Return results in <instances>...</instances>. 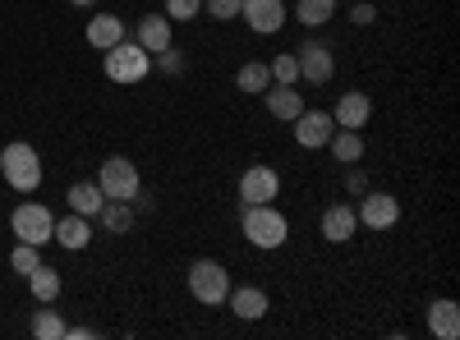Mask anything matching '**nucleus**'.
<instances>
[{"label": "nucleus", "instance_id": "1", "mask_svg": "<svg viewBox=\"0 0 460 340\" xmlns=\"http://www.w3.org/2000/svg\"><path fill=\"white\" fill-rule=\"evenodd\" d=\"M240 225H244V240H249L253 248H267V253L281 248V244L290 240V221H286L272 203H249Z\"/></svg>", "mask_w": 460, "mask_h": 340}, {"label": "nucleus", "instance_id": "2", "mask_svg": "<svg viewBox=\"0 0 460 340\" xmlns=\"http://www.w3.org/2000/svg\"><path fill=\"white\" fill-rule=\"evenodd\" d=\"M0 175L14 194H37L42 188V157H37L32 143H10L5 153H0Z\"/></svg>", "mask_w": 460, "mask_h": 340}, {"label": "nucleus", "instance_id": "3", "mask_svg": "<svg viewBox=\"0 0 460 340\" xmlns=\"http://www.w3.org/2000/svg\"><path fill=\"white\" fill-rule=\"evenodd\" d=\"M102 69H106V79L111 83H143L147 74H152V56L138 47V42H115L111 51H106V60H102Z\"/></svg>", "mask_w": 460, "mask_h": 340}, {"label": "nucleus", "instance_id": "4", "mask_svg": "<svg viewBox=\"0 0 460 340\" xmlns=\"http://www.w3.org/2000/svg\"><path fill=\"white\" fill-rule=\"evenodd\" d=\"M189 294H194L199 304H208V309H221L226 294H230V272L221 267V262H212V257H199L194 267H189Z\"/></svg>", "mask_w": 460, "mask_h": 340}, {"label": "nucleus", "instance_id": "5", "mask_svg": "<svg viewBox=\"0 0 460 340\" xmlns=\"http://www.w3.org/2000/svg\"><path fill=\"white\" fill-rule=\"evenodd\" d=\"M97 188H102V198H115V203H134L138 198V166L129 157H106L102 161V175H97Z\"/></svg>", "mask_w": 460, "mask_h": 340}, {"label": "nucleus", "instance_id": "6", "mask_svg": "<svg viewBox=\"0 0 460 340\" xmlns=\"http://www.w3.org/2000/svg\"><path fill=\"white\" fill-rule=\"evenodd\" d=\"M10 231H14L19 244H37V248H42L51 240V231H56V216L42 203H19L14 216H10Z\"/></svg>", "mask_w": 460, "mask_h": 340}, {"label": "nucleus", "instance_id": "7", "mask_svg": "<svg viewBox=\"0 0 460 340\" xmlns=\"http://www.w3.org/2000/svg\"><path fill=\"white\" fill-rule=\"evenodd\" d=\"M359 225L364 231H392V225L401 221V203L396 194H382V188H364V198H359Z\"/></svg>", "mask_w": 460, "mask_h": 340}, {"label": "nucleus", "instance_id": "8", "mask_svg": "<svg viewBox=\"0 0 460 340\" xmlns=\"http://www.w3.org/2000/svg\"><path fill=\"white\" fill-rule=\"evenodd\" d=\"M295 60H299V79L304 83H332V74H336V56H332V47H323V42H304L299 51H295Z\"/></svg>", "mask_w": 460, "mask_h": 340}, {"label": "nucleus", "instance_id": "9", "mask_svg": "<svg viewBox=\"0 0 460 340\" xmlns=\"http://www.w3.org/2000/svg\"><path fill=\"white\" fill-rule=\"evenodd\" d=\"M277 194H281V175L272 166H249L240 175V203L244 207L249 203H277Z\"/></svg>", "mask_w": 460, "mask_h": 340}, {"label": "nucleus", "instance_id": "10", "mask_svg": "<svg viewBox=\"0 0 460 340\" xmlns=\"http://www.w3.org/2000/svg\"><path fill=\"white\" fill-rule=\"evenodd\" d=\"M290 125H295V143L299 147H327V138L336 134V120L327 116V110H309V106H304Z\"/></svg>", "mask_w": 460, "mask_h": 340}, {"label": "nucleus", "instance_id": "11", "mask_svg": "<svg viewBox=\"0 0 460 340\" xmlns=\"http://www.w3.org/2000/svg\"><path fill=\"white\" fill-rule=\"evenodd\" d=\"M240 19H249V28L258 37H272L286 28V0H244Z\"/></svg>", "mask_w": 460, "mask_h": 340}, {"label": "nucleus", "instance_id": "12", "mask_svg": "<svg viewBox=\"0 0 460 340\" xmlns=\"http://www.w3.org/2000/svg\"><path fill=\"white\" fill-rule=\"evenodd\" d=\"M226 304H230V313H235L240 322H262L267 309H272V299H267V290H258V285H240V290L230 285Z\"/></svg>", "mask_w": 460, "mask_h": 340}, {"label": "nucleus", "instance_id": "13", "mask_svg": "<svg viewBox=\"0 0 460 340\" xmlns=\"http://www.w3.org/2000/svg\"><path fill=\"white\" fill-rule=\"evenodd\" d=\"M355 235H359L355 207H350V203H332V207L323 212V240H327V244H350Z\"/></svg>", "mask_w": 460, "mask_h": 340}, {"label": "nucleus", "instance_id": "14", "mask_svg": "<svg viewBox=\"0 0 460 340\" xmlns=\"http://www.w3.org/2000/svg\"><path fill=\"white\" fill-rule=\"evenodd\" d=\"M134 42L147 51V56H157L166 47H175V32H171V19L166 14H143L138 19V32H134Z\"/></svg>", "mask_w": 460, "mask_h": 340}, {"label": "nucleus", "instance_id": "15", "mask_svg": "<svg viewBox=\"0 0 460 340\" xmlns=\"http://www.w3.org/2000/svg\"><path fill=\"white\" fill-rule=\"evenodd\" d=\"M332 120H336V129H359V134H364V125L373 120L368 92H345V97L336 101V110H332Z\"/></svg>", "mask_w": 460, "mask_h": 340}, {"label": "nucleus", "instance_id": "16", "mask_svg": "<svg viewBox=\"0 0 460 340\" xmlns=\"http://www.w3.org/2000/svg\"><path fill=\"white\" fill-rule=\"evenodd\" d=\"M262 101H267V116L281 120V125H290L299 110H304V97H299L295 83H272V88L262 92Z\"/></svg>", "mask_w": 460, "mask_h": 340}, {"label": "nucleus", "instance_id": "17", "mask_svg": "<svg viewBox=\"0 0 460 340\" xmlns=\"http://www.w3.org/2000/svg\"><path fill=\"white\" fill-rule=\"evenodd\" d=\"M51 240H56L60 248H69V253H84V248L93 244V225H88V216L69 212V216H60V221H56Z\"/></svg>", "mask_w": 460, "mask_h": 340}, {"label": "nucleus", "instance_id": "18", "mask_svg": "<svg viewBox=\"0 0 460 340\" xmlns=\"http://www.w3.org/2000/svg\"><path fill=\"white\" fill-rule=\"evenodd\" d=\"M429 331L438 340H456L460 336V304L456 299H433L429 304Z\"/></svg>", "mask_w": 460, "mask_h": 340}, {"label": "nucleus", "instance_id": "19", "mask_svg": "<svg viewBox=\"0 0 460 340\" xmlns=\"http://www.w3.org/2000/svg\"><path fill=\"white\" fill-rule=\"evenodd\" d=\"M88 42L97 51H111L115 42H125V19L120 14H93L88 19Z\"/></svg>", "mask_w": 460, "mask_h": 340}, {"label": "nucleus", "instance_id": "20", "mask_svg": "<svg viewBox=\"0 0 460 340\" xmlns=\"http://www.w3.org/2000/svg\"><path fill=\"white\" fill-rule=\"evenodd\" d=\"M327 147H332V157H336L341 166H359V161H364V134H359V129H336V134L327 138Z\"/></svg>", "mask_w": 460, "mask_h": 340}, {"label": "nucleus", "instance_id": "21", "mask_svg": "<svg viewBox=\"0 0 460 340\" xmlns=\"http://www.w3.org/2000/svg\"><path fill=\"white\" fill-rule=\"evenodd\" d=\"M65 203H69V212H79V216H97L102 212V188H97V179H79V184H69V194H65Z\"/></svg>", "mask_w": 460, "mask_h": 340}, {"label": "nucleus", "instance_id": "22", "mask_svg": "<svg viewBox=\"0 0 460 340\" xmlns=\"http://www.w3.org/2000/svg\"><path fill=\"white\" fill-rule=\"evenodd\" d=\"M97 221H102V231L125 235L129 225H134V203H115V198H106V203H102V212H97Z\"/></svg>", "mask_w": 460, "mask_h": 340}, {"label": "nucleus", "instance_id": "23", "mask_svg": "<svg viewBox=\"0 0 460 340\" xmlns=\"http://www.w3.org/2000/svg\"><path fill=\"white\" fill-rule=\"evenodd\" d=\"M60 272H51V267H32L28 272V290H32V299H37V304H51V299L60 294Z\"/></svg>", "mask_w": 460, "mask_h": 340}, {"label": "nucleus", "instance_id": "24", "mask_svg": "<svg viewBox=\"0 0 460 340\" xmlns=\"http://www.w3.org/2000/svg\"><path fill=\"white\" fill-rule=\"evenodd\" d=\"M332 14H336V0H299V5H295V19L304 28H323Z\"/></svg>", "mask_w": 460, "mask_h": 340}, {"label": "nucleus", "instance_id": "25", "mask_svg": "<svg viewBox=\"0 0 460 340\" xmlns=\"http://www.w3.org/2000/svg\"><path fill=\"white\" fill-rule=\"evenodd\" d=\"M235 83H240L244 92H267V88H272V69H267L262 60H249V65H240Z\"/></svg>", "mask_w": 460, "mask_h": 340}, {"label": "nucleus", "instance_id": "26", "mask_svg": "<svg viewBox=\"0 0 460 340\" xmlns=\"http://www.w3.org/2000/svg\"><path fill=\"white\" fill-rule=\"evenodd\" d=\"M32 336L37 340H65V318L56 309H37L32 313Z\"/></svg>", "mask_w": 460, "mask_h": 340}, {"label": "nucleus", "instance_id": "27", "mask_svg": "<svg viewBox=\"0 0 460 340\" xmlns=\"http://www.w3.org/2000/svg\"><path fill=\"white\" fill-rule=\"evenodd\" d=\"M10 267H14L19 276H28L32 267H42V248H37V244H14V253H10Z\"/></svg>", "mask_w": 460, "mask_h": 340}, {"label": "nucleus", "instance_id": "28", "mask_svg": "<svg viewBox=\"0 0 460 340\" xmlns=\"http://www.w3.org/2000/svg\"><path fill=\"white\" fill-rule=\"evenodd\" d=\"M267 69H272V83H299V60H295V51H290V56L281 51Z\"/></svg>", "mask_w": 460, "mask_h": 340}, {"label": "nucleus", "instance_id": "29", "mask_svg": "<svg viewBox=\"0 0 460 340\" xmlns=\"http://www.w3.org/2000/svg\"><path fill=\"white\" fill-rule=\"evenodd\" d=\"M203 14V0H166V19L171 23H189Z\"/></svg>", "mask_w": 460, "mask_h": 340}, {"label": "nucleus", "instance_id": "30", "mask_svg": "<svg viewBox=\"0 0 460 340\" xmlns=\"http://www.w3.org/2000/svg\"><path fill=\"white\" fill-rule=\"evenodd\" d=\"M208 10H212V19H240V10H244V0H208Z\"/></svg>", "mask_w": 460, "mask_h": 340}, {"label": "nucleus", "instance_id": "31", "mask_svg": "<svg viewBox=\"0 0 460 340\" xmlns=\"http://www.w3.org/2000/svg\"><path fill=\"white\" fill-rule=\"evenodd\" d=\"M152 60H157V69H162V74H180V69H184V56H180L175 47L157 51V56H152Z\"/></svg>", "mask_w": 460, "mask_h": 340}, {"label": "nucleus", "instance_id": "32", "mask_svg": "<svg viewBox=\"0 0 460 340\" xmlns=\"http://www.w3.org/2000/svg\"><path fill=\"white\" fill-rule=\"evenodd\" d=\"M373 19H377V5H368V0H359V5L350 10V23H355V28H368Z\"/></svg>", "mask_w": 460, "mask_h": 340}, {"label": "nucleus", "instance_id": "33", "mask_svg": "<svg viewBox=\"0 0 460 340\" xmlns=\"http://www.w3.org/2000/svg\"><path fill=\"white\" fill-rule=\"evenodd\" d=\"M345 188H350V194H364V188H368V175H364L359 166H350V175H345Z\"/></svg>", "mask_w": 460, "mask_h": 340}, {"label": "nucleus", "instance_id": "34", "mask_svg": "<svg viewBox=\"0 0 460 340\" xmlns=\"http://www.w3.org/2000/svg\"><path fill=\"white\" fill-rule=\"evenodd\" d=\"M65 336H69V340H88V336H97V331H93V327H65Z\"/></svg>", "mask_w": 460, "mask_h": 340}, {"label": "nucleus", "instance_id": "35", "mask_svg": "<svg viewBox=\"0 0 460 340\" xmlns=\"http://www.w3.org/2000/svg\"><path fill=\"white\" fill-rule=\"evenodd\" d=\"M69 5H79V10H84V5H93V0H69Z\"/></svg>", "mask_w": 460, "mask_h": 340}]
</instances>
